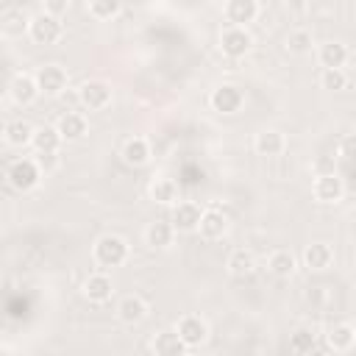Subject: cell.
<instances>
[{
    "label": "cell",
    "instance_id": "836d02e7",
    "mask_svg": "<svg viewBox=\"0 0 356 356\" xmlns=\"http://www.w3.org/2000/svg\"><path fill=\"white\" fill-rule=\"evenodd\" d=\"M44 14H50V17H58V14H64L67 11V3L64 0H50V3H44V8H42ZM61 19V17H58Z\"/></svg>",
    "mask_w": 356,
    "mask_h": 356
},
{
    "label": "cell",
    "instance_id": "d6a6232c",
    "mask_svg": "<svg viewBox=\"0 0 356 356\" xmlns=\"http://www.w3.org/2000/svg\"><path fill=\"white\" fill-rule=\"evenodd\" d=\"M289 348H292L298 356L309 353V350L314 348V334H312L309 328H298L295 334H289Z\"/></svg>",
    "mask_w": 356,
    "mask_h": 356
},
{
    "label": "cell",
    "instance_id": "9c48e42d",
    "mask_svg": "<svg viewBox=\"0 0 356 356\" xmlns=\"http://www.w3.org/2000/svg\"><path fill=\"white\" fill-rule=\"evenodd\" d=\"M200 206L197 203H192V200H178L175 206H172V217H170V225L175 228V231H184V234H189V231H197V222H200Z\"/></svg>",
    "mask_w": 356,
    "mask_h": 356
},
{
    "label": "cell",
    "instance_id": "83f0119b",
    "mask_svg": "<svg viewBox=\"0 0 356 356\" xmlns=\"http://www.w3.org/2000/svg\"><path fill=\"white\" fill-rule=\"evenodd\" d=\"M284 47H286V53H292V56H306V53H312V47H314V36H312V31H306V28H295V31L286 33Z\"/></svg>",
    "mask_w": 356,
    "mask_h": 356
},
{
    "label": "cell",
    "instance_id": "8fae6325",
    "mask_svg": "<svg viewBox=\"0 0 356 356\" xmlns=\"http://www.w3.org/2000/svg\"><path fill=\"white\" fill-rule=\"evenodd\" d=\"M197 231H200L203 239H211V242H214V239H222L225 231H228V217H225V211H220V209H203V211H200Z\"/></svg>",
    "mask_w": 356,
    "mask_h": 356
},
{
    "label": "cell",
    "instance_id": "1f68e13d",
    "mask_svg": "<svg viewBox=\"0 0 356 356\" xmlns=\"http://www.w3.org/2000/svg\"><path fill=\"white\" fill-rule=\"evenodd\" d=\"M320 86L328 92H342L348 86V75L345 70H323L320 72Z\"/></svg>",
    "mask_w": 356,
    "mask_h": 356
},
{
    "label": "cell",
    "instance_id": "8d00e7d4",
    "mask_svg": "<svg viewBox=\"0 0 356 356\" xmlns=\"http://www.w3.org/2000/svg\"><path fill=\"white\" fill-rule=\"evenodd\" d=\"M303 356H331L328 350H323V348H312L309 353H303Z\"/></svg>",
    "mask_w": 356,
    "mask_h": 356
},
{
    "label": "cell",
    "instance_id": "603a6c76",
    "mask_svg": "<svg viewBox=\"0 0 356 356\" xmlns=\"http://www.w3.org/2000/svg\"><path fill=\"white\" fill-rule=\"evenodd\" d=\"M3 136H6V142L11 145V147H25V145H31V136H33V125L28 122V120H11V122H6V128H3Z\"/></svg>",
    "mask_w": 356,
    "mask_h": 356
},
{
    "label": "cell",
    "instance_id": "d6986e66",
    "mask_svg": "<svg viewBox=\"0 0 356 356\" xmlns=\"http://www.w3.org/2000/svg\"><path fill=\"white\" fill-rule=\"evenodd\" d=\"M117 317L125 323V325H136L147 317V303L139 298V295H125L120 303H117Z\"/></svg>",
    "mask_w": 356,
    "mask_h": 356
},
{
    "label": "cell",
    "instance_id": "f546056e",
    "mask_svg": "<svg viewBox=\"0 0 356 356\" xmlns=\"http://www.w3.org/2000/svg\"><path fill=\"white\" fill-rule=\"evenodd\" d=\"M353 325H348V323H339V325H334L331 331H328V345L334 348V350H348L350 345H353Z\"/></svg>",
    "mask_w": 356,
    "mask_h": 356
},
{
    "label": "cell",
    "instance_id": "ffe728a7",
    "mask_svg": "<svg viewBox=\"0 0 356 356\" xmlns=\"http://www.w3.org/2000/svg\"><path fill=\"white\" fill-rule=\"evenodd\" d=\"M172 236H175V228L170 225V220H156L145 228V242L153 248V250H164L172 245Z\"/></svg>",
    "mask_w": 356,
    "mask_h": 356
},
{
    "label": "cell",
    "instance_id": "6da1fadb",
    "mask_svg": "<svg viewBox=\"0 0 356 356\" xmlns=\"http://www.w3.org/2000/svg\"><path fill=\"white\" fill-rule=\"evenodd\" d=\"M92 256L100 267H120L125 259H128V242L117 234H103L95 248H92Z\"/></svg>",
    "mask_w": 356,
    "mask_h": 356
},
{
    "label": "cell",
    "instance_id": "cb8c5ba5",
    "mask_svg": "<svg viewBox=\"0 0 356 356\" xmlns=\"http://www.w3.org/2000/svg\"><path fill=\"white\" fill-rule=\"evenodd\" d=\"M225 267H228V273H231V275L245 278V275H250V273H253L256 259H253V253H250L248 248H236V250H231V253H228Z\"/></svg>",
    "mask_w": 356,
    "mask_h": 356
},
{
    "label": "cell",
    "instance_id": "ba28073f",
    "mask_svg": "<svg viewBox=\"0 0 356 356\" xmlns=\"http://www.w3.org/2000/svg\"><path fill=\"white\" fill-rule=\"evenodd\" d=\"M172 331L178 334V339H181L186 348H197V345H203L206 337H209V325H206V320L197 317V314H184Z\"/></svg>",
    "mask_w": 356,
    "mask_h": 356
},
{
    "label": "cell",
    "instance_id": "52a82bcc",
    "mask_svg": "<svg viewBox=\"0 0 356 356\" xmlns=\"http://www.w3.org/2000/svg\"><path fill=\"white\" fill-rule=\"evenodd\" d=\"M33 81H36V86H39V95L58 97V95L67 89V72H64V67H58V64H44V67H39L36 75H33Z\"/></svg>",
    "mask_w": 356,
    "mask_h": 356
},
{
    "label": "cell",
    "instance_id": "2e32d148",
    "mask_svg": "<svg viewBox=\"0 0 356 356\" xmlns=\"http://www.w3.org/2000/svg\"><path fill=\"white\" fill-rule=\"evenodd\" d=\"M253 147H256L259 156H267V159H270V156H281V153H284L286 139H284L281 131H275V128H264V131L256 134Z\"/></svg>",
    "mask_w": 356,
    "mask_h": 356
},
{
    "label": "cell",
    "instance_id": "9a60e30c",
    "mask_svg": "<svg viewBox=\"0 0 356 356\" xmlns=\"http://www.w3.org/2000/svg\"><path fill=\"white\" fill-rule=\"evenodd\" d=\"M31 145L39 156H56L58 147H61V136H58L56 125H39V128H33Z\"/></svg>",
    "mask_w": 356,
    "mask_h": 356
},
{
    "label": "cell",
    "instance_id": "d590c367",
    "mask_svg": "<svg viewBox=\"0 0 356 356\" xmlns=\"http://www.w3.org/2000/svg\"><path fill=\"white\" fill-rule=\"evenodd\" d=\"M342 159H345V161L353 159V136H345V139H342Z\"/></svg>",
    "mask_w": 356,
    "mask_h": 356
},
{
    "label": "cell",
    "instance_id": "4fadbf2b",
    "mask_svg": "<svg viewBox=\"0 0 356 356\" xmlns=\"http://www.w3.org/2000/svg\"><path fill=\"white\" fill-rule=\"evenodd\" d=\"M8 95H11V100H14L17 106H31V103L39 97V86H36L33 75L19 72V75L11 78V83H8Z\"/></svg>",
    "mask_w": 356,
    "mask_h": 356
},
{
    "label": "cell",
    "instance_id": "3957f363",
    "mask_svg": "<svg viewBox=\"0 0 356 356\" xmlns=\"http://www.w3.org/2000/svg\"><path fill=\"white\" fill-rule=\"evenodd\" d=\"M28 36L36 44H56L64 36V25H61L58 17H50L44 11H39V14H33L28 19Z\"/></svg>",
    "mask_w": 356,
    "mask_h": 356
},
{
    "label": "cell",
    "instance_id": "30bf717a",
    "mask_svg": "<svg viewBox=\"0 0 356 356\" xmlns=\"http://www.w3.org/2000/svg\"><path fill=\"white\" fill-rule=\"evenodd\" d=\"M342 192H345V184H342V178L337 172L317 175L314 184H312V195H314L317 203H337L342 197Z\"/></svg>",
    "mask_w": 356,
    "mask_h": 356
},
{
    "label": "cell",
    "instance_id": "7c38bea8",
    "mask_svg": "<svg viewBox=\"0 0 356 356\" xmlns=\"http://www.w3.org/2000/svg\"><path fill=\"white\" fill-rule=\"evenodd\" d=\"M222 14H225V19H228L234 28H245L248 22L256 19L259 3H256V0H228V3L222 6Z\"/></svg>",
    "mask_w": 356,
    "mask_h": 356
},
{
    "label": "cell",
    "instance_id": "4316f807",
    "mask_svg": "<svg viewBox=\"0 0 356 356\" xmlns=\"http://www.w3.org/2000/svg\"><path fill=\"white\" fill-rule=\"evenodd\" d=\"M150 197L156 200V203H161V206H175L178 203V184L172 181V178H156L153 184H150Z\"/></svg>",
    "mask_w": 356,
    "mask_h": 356
},
{
    "label": "cell",
    "instance_id": "e0dca14e",
    "mask_svg": "<svg viewBox=\"0 0 356 356\" xmlns=\"http://www.w3.org/2000/svg\"><path fill=\"white\" fill-rule=\"evenodd\" d=\"M331 261H334V250H331V245H325V242H312V245L303 248V264H306L309 270H314V273L328 270Z\"/></svg>",
    "mask_w": 356,
    "mask_h": 356
},
{
    "label": "cell",
    "instance_id": "e575fe53",
    "mask_svg": "<svg viewBox=\"0 0 356 356\" xmlns=\"http://www.w3.org/2000/svg\"><path fill=\"white\" fill-rule=\"evenodd\" d=\"M314 170H317V175H331L334 172V161L331 159H317Z\"/></svg>",
    "mask_w": 356,
    "mask_h": 356
},
{
    "label": "cell",
    "instance_id": "44dd1931",
    "mask_svg": "<svg viewBox=\"0 0 356 356\" xmlns=\"http://www.w3.org/2000/svg\"><path fill=\"white\" fill-rule=\"evenodd\" d=\"M317 58H320L323 70H342L348 61V47L342 42H325V44H320Z\"/></svg>",
    "mask_w": 356,
    "mask_h": 356
},
{
    "label": "cell",
    "instance_id": "4dcf8cb0",
    "mask_svg": "<svg viewBox=\"0 0 356 356\" xmlns=\"http://www.w3.org/2000/svg\"><path fill=\"white\" fill-rule=\"evenodd\" d=\"M86 11H89V17H95V19H111V17H117V14L122 11V6H120L117 0H92V3L86 6Z\"/></svg>",
    "mask_w": 356,
    "mask_h": 356
},
{
    "label": "cell",
    "instance_id": "484cf974",
    "mask_svg": "<svg viewBox=\"0 0 356 356\" xmlns=\"http://www.w3.org/2000/svg\"><path fill=\"white\" fill-rule=\"evenodd\" d=\"M153 353L156 356H184L186 353V345L178 339L175 331H159L153 337Z\"/></svg>",
    "mask_w": 356,
    "mask_h": 356
},
{
    "label": "cell",
    "instance_id": "7402d4cb",
    "mask_svg": "<svg viewBox=\"0 0 356 356\" xmlns=\"http://www.w3.org/2000/svg\"><path fill=\"white\" fill-rule=\"evenodd\" d=\"M122 161L131 164V167H142L150 161V145L145 136H131L125 145H122Z\"/></svg>",
    "mask_w": 356,
    "mask_h": 356
},
{
    "label": "cell",
    "instance_id": "d4e9b609",
    "mask_svg": "<svg viewBox=\"0 0 356 356\" xmlns=\"http://www.w3.org/2000/svg\"><path fill=\"white\" fill-rule=\"evenodd\" d=\"M28 19L31 17L22 8H6L0 14V33H6V36H22L28 31Z\"/></svg>",
    "mask_w": 356,
    "mask_h": 356
},
{
    "label": "cell",
    "instance_id": "f1b7e54d",
    "mask_svg": "<svg viewBox=\"0 0 356 356\" xmlns=\"http://www.w3.org/2000/svg\"><path fill=\"white\" fill-rule=\"evenodd\" d=\"M295 267H298V261H295V256L289 250H273L270 259H267V270L275 278H289L295 273Z\"/></svg>",
    "mask_w": 356,
    "mask_h": 356
},
{
    "label": "cell",
    "instance_id": "ac0fdd59",
    "mask_svg": "<svg viewBox=\"0 0 356 356\" xmlns=\"http://www.w3.org/2000/svg\"><path fill=\"white\" fill-rule=\"evenodd\" d=\"M111 292H114V284H111V278L106 273H92L83 281V295L92 303H106L111 298Z\"/></svg>",
    "mask_w": 356,
    "mask_h": 356
},
{
    "label": "cell",
    "instance_id": "7a4b0ae2",
    "mask_svg": "<svg viewBox=\"0 0 356 356\" xmlns=\"http://www.w3.org/2000/svg\"><path fill=\"white\" fill-rule=\"evenodd\" d=\"M6 178H8V184H11L17 192H31V189H36L39 181H42V167H39V161H33V159H17V161H11Z\"/></svg>",
    "mask_w": 356,
    "mask_h": 356
},
{
    "label": "cell",
    "instance_id": "277c9868",
    "mask_svg": "<svg viewBox=\"0 0 356 356\" xmlns=\"http://www.w3.org/2000/svg\"><path fill=\"white\" fill-rule=\"evenodd\" d=\"M209 103H211V108L220 111V114H236V111L245 106V92H242L236 83H220L217 89H211Z\"/></svg>",
    "mask_w": 356,
    "mask_h": 356
},
{
    "label": "cell",
    "instance_id": "8992f818",
    "mask_svg": "<svg viewBox=\"0 0 356 356\" xmlns=\"http://www.w3.org/2000/svg\"><path fill=\"white\" fill-rule=\"evenodd\" d=\"M250 47H253V36H250L248 28H234V25H228V28L220 33V50H222V56H228V58H242Z\"/></svg>",
    "mask_w": 356,
    "mask_h": 356
},
{
    "label": "cell",
    "instance_id": "5bb4252c",
    "mask_svg": "<svg viewBox=\"0 0 356 356\" xmlns=\"http://www.w3.org/2000/svg\"><path fill=\"white\" fill-rule=\"evenodd\" d=\"M56 131H58L61 142H78V139L86 136V117L78 114V111H67V114L58 117Z\"/></svg>",
    "mask_w": 356,
    "mask_h": 356
},
{
    "label": "cell",
    "instance_id": "5b68a950",
    "mask_svg": "<svg viewBox=\"0 0 356 356\" xmlns=\"http://www.w3.org/2000/svg\"><path fill=\"white\" fill-rule=\"evenodd\" d=\"M78 100L83 108L89 111H100L111 103V86L100 78H92V81H83L81 89H78Z\"/></svg>",
    "mask_w": 356,
    "mask_h": 356
}]
</instances>
